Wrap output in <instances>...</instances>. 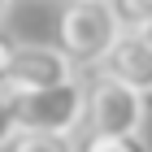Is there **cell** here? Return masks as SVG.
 <instances>
[{"instance_id":"obj_3","label":"cell","mask_w":152,"mask_h":152,"mask_svg":"<svg viewBox=\"0 0 152 152\" xmlns=\"http://www.w3.org/2000/svg\"><path fill=\"white\" fill-rule=\"evenodd\" d=\"M143 117H148L143 91L109 78V74L87 78V117H83L87 135H130V130H143Z\"/></svg>"},{"instance_id":"obj_1","label":"cell","mask_w":152,"mask_h":152,"mask_svg":"<svg viewBox=\"0 0 152 152\" xmlns=\"http://www.w3.org/2000/svg\"><path fill=\"white\" fill-rule=\"evenodd\" d=\"M117 35H122V26H117L109 0H65L57 13V48L78 70H91Z\"/></svg>"},{"instance_id":"obj_12","label":"cell","mask_w":152,"mask_h":152,"mask_svg":"<svg viewBox=\"0 0 152 152\" xmlns=\"http://www.w3.org/2000/svg\"><path fill=\"white\" fill-rule=\"evenodd\" d=\"M143 35H148V39H152V26H148V31H143Z\"/></svg>"},{"instance_id":"obj_5","label":"cell","mask_w":152,"mask_h":152,"mask_svg":"<svg viewBox=\"0 0 152 152\" xmlns=\"http://www.w3.org/2000/svg\"><path fill=\"white\" fill-rule=\"evenodd\" d=\"M74 65L61 48H44V44H18V57H13V70L4 91H31V87H52V83L74 78Z\"/></svg>"},{"instance_id":"obj_11","label":"cell","mask_w":152,"mask_h":152,"mask_svg":"<svg viewBox=\"0 0 152 152\" xmlns=\"http://www.w3.org/2000/svg\"><path fill=\"white\" fill-rule=\"evenodd\" d=\"M4 13H9V0H0V18H4Z\"/></svg>"},{"instance_id":"obj_2","label":"cell","mask_w":152,"mask_h":152,"mask_svg":"<svg viewBox=\"0 0 152 152\" xmlns=\"http://www.w3.org/2000/svg\"><path fill=\"white\" fill-rule=\"evenodd\" d=\"M18 130H61L74 135L83 130L87 117V83L83 78H65L52 87H31V91H9Z\"/></svg>"},{"instance_id":"obj_4","label":"cell","mask_w":152,"mask_h":152,"mask_svg":"<svg viewBox=\"0 0 152 152\" xmlns=\"http://www.w3.org/2000/svg\"><path fill=\"white\" fill-rule=\"evenodd\" d=\"M91 70L126 83V87H135L143 96H152V39L143 31H122Z\"/></svg>"},{"instance_id":"obj_9","label":"cell","mask_w":152,"mask_h":152,"mask_svg":"<svg viewBox=\"0 0 152 152\" xmlns=\"http://www.w3.org/2000/svg\"><path fill=\"white\" fill-rule=\"evenodd\" d=\"M18 139V117H13V104H9V91L0 87V152Z\"/></svg>"},{"instance_id":"obj_8","label":"cell","mask_w":152,"mask_h":152,"mask_svg":"<svg viewBox=\"0 0 152 152\" xmlns=\"http://www.w3.org/2000/svg\"><path fill=\"white\" fill-rule=\"evenodd\" d=\"M83 152H152V148L139 130H130V135H87Z\"/></svg>"},{"instance_id":"obj_6","label":"cell","mask_w":152,"mask_h":152,"mask_svg":"<svg viewBox=\"0 0 152 152\" xmlns=\"http://www.w3.org/2000/svg\"><path fill=\"white\" fill-rule=\"evenodd\" d=\"M9 148L13 152H78L74 135H61V130H18V139Z\"/></svg>"},{"instance_id":"obj_7","label":"cell","mask_w":152,"mask_h":152,"mask_svg":"<svg viewBox=\"0 0 152 152\" xmlns=\"http://www.w3.org/2000/svg\"><path fill=\"white\" fill-rule=\"evenodd\" d=\"M122 31H148L152 26V0H109Z\"/></svg>"},{"instance_id":"obj_10","label":"cell","mask_w":152,"mask_h":152,"mask_svg":"<svg viewBox=\"0 0 152 152\" xmlns=\"http://www.w3.org/2000/svg\"><path fill=\"white\" fill-rule=\"evenodd\" d=\"M13 57H18V39L0 26V87L9 83V70H13Z\"/></svg>"}]
</instances>
